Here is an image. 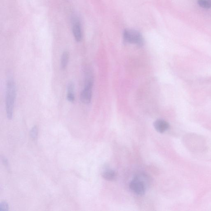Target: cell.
I'll list each match as a JSON object with an SVG mask.
<instances>
[{
    "mask_svg": "<svg viewBox=\"0 0 211 211\" xmlns=\"http://www.w3.org/2000/svg\"><path fill=\"white\" fill-rule=\"evenodd\" d=\"M74 84L72 82H69L67 85V92L69 93H74Z\"/></svg>",
    "mask_w": 211,
    "mask_h": 211,
    "instance_id": "obj_12",
    "label": "cell"
},
{
    "mask_svg": "<svg viewBox=\"0 0 211 211\" xmlns=\"http://www.w3.org/2000/svg\"><path fill=\"white\" fill-rule=\"evenodd\" d=\"M15 97V84L12 79H10L7 81L6 98V113L7 118L9 120H11L12 118Z\"/></svg>",
    "mask_w": 211,
    "mask_h": 211,
    "instance_id": "obj_1",
    "label": "cell"
},
{
    "mask_svg": "<svg viewBox=\"0 0 211 211\" xmlns=\"http://www.w3.org/2000/svg\"><path fill=\"white\" fill-rule=\"evenodd\" d=\"M123 38L127 43L141 46L144 44V39L140 32L132 29H125L123 32Z\"/></svg>",
    "mask_w": 211,
    "mask_h": 211,
    "instance_id": "obj_2",
    "label": "cell"
},
{
    "mask_svg": "<svg viewBox=\"0 0 211 211\" xmlns=\"http://www.w3.org/2000/svg\"><path fill=\"white\" fill-rule=\"evenodd\" d=\"M93 85L92 77L86 78L84 88L81 94V100L83 103L88 104L91 102Z\"/></svg>",
    "mask_w": 211,
    "mask_h": 211,
    "instance_id": "obj_3",
    "label": "cell"
},
{
    "mask_svg": "<svg viewBox=\"0 0 211 211\" xmlns=\"http://www.w3.org/2000/svg\"><path fill=\"white\" fill-rule=\"evenodd\" d=\"M69 53L66 51L63 53L61 59V66L63 70H64L66 68L69 61Z\"/></svg>",
    "mask_w": 211,
    "mask_h": 211,
    "instance_id": "obj_8",
    "label": "cell"
},
{
    "mask_svg": "<svg viewBox=\"0 0 211 211\" xmlns=\"http://www.w3.org/2000/svg\"><path fill=\"white\" fill-rule=\"evenodd\" d=\"M38 134V129L37 126H35L32 128L30 132L31 136L33 139L37 138Z\"/></svg>",
    "mask_w": 211,
    "mask_h": 211,
    "instance_id": "obj_10",
    "label": "cell"
},
{
    "mask_svg": "<svg viewBox=\"0 0 211 211\" xmlns=\"http://www.w3.org/2000/svg\"><path fill=\"white\" fill-rule=\"evenodd\" d=\"M130 188L131 190L139 195H142L146 191V185L142 180L136 177L130 183Z\"/></svg>",
    "mask_w": 211,
    "mask_h": 211,
    "instance_id": "obj_4",
    "label": "cell"
},
{
    "mask_svg": "<svg viewBox=\"0 0 211 211\" xmlns=\"http://www.w3.org/2000/svg\"><path fill=\"white\" fill-rule=\"evenodd\" d=\"M198 4L203 8H211V0H198Z\"/></svg>",
    "mask_w": 211,
    "mask_h": 211,
    "instance_id": "obj_9",
    "label": "cell"
},
{
    "mask_svg": "<svg viewBox=\"0 0 211 211\" xmlns=\"http://www.w3.org/2000/svg\"><path fill=\"white\" fill-rule=\"evenodd\" d=\"M0 210L1 211H7L8 210V205L6 202H1L0 203Z\"/></svg>",
    "mask_w": 211,
    "mask_h": 211,
    "instance_id": "obj_11",
    "label": "cell"
},
{
    "mask_svg": "<svg viewBox=\"0 0 211 211\" xmlns=\"http://www.w3.org/2000/svg\"><path fill=\"white\" fill-rule=\"evenodd\" d=\"M154 127L155 130L159 133H163L168 129L169 123L163 120L159 119L155 121L154 123Z\"/></svg>",
    "mask_w": 211,
    "mask_h": 211,
    "instance_id": "obj_6",
    "label": "cell"
},
{
    "mask_svg": "<svg viewBox=\"0 0 211 211\" xmlns=\"http://www.w3.org/2000/svg\"><path fill=\"white\" fill-rule=\"evenodd\" d=\"M117 174L116 172L112 170H108L103 173L102 177L105 179L107 181H113L116 179Z\"/></svg>",
    "mask_w": 211,
    "mask_h": 211,
    "instance_id": "obj_7",
    "label": "cell"
},
{
    "mask_svg": "<svg viewBox=\"0 0 211 211\" xmlns=\"http://www.w3.org/2000/svg\"><path fill=\"white\" fill-rule=\"evenodd\" d=\"M72 32L75 40L80 42L82 39L81 25L80 22L77 19H75L73 23Z\"/></svg>",
    "mask_w": 211,
    "mask_h": 211,
    "instance_id": "obj_5",
    "label": "cell"
},
{
    "mask_svg": "<svg viewBox=\"0 0 211 211\" xmlns=\"http://www.w3.org/2000/svg\"><path fill=\"white\" fill-rule=\"evenodd\" d=\"M67 99L68 101L71 102H73L75 101V96L74 93H69L67 95Z\"/></svg>",
    "mask_w": 211,
    "mask_h": 211,
    "instance_id": "obj_13",
    "label": "cell"
}]
</instances>
